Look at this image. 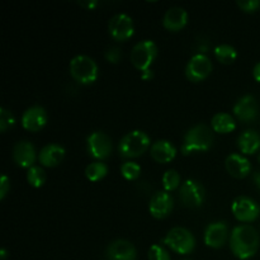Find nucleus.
<instances>
[{"mask_svg": "<svg viewBox=\"0 0 260 260\" xmlns=\"http://www.w3.org/2000/svg\"><path fill=\"white\" fill-rule=\"evenodd\" d=\"M5 256H7V251L3 249V250H2V259H5Z\"/></svg>", "mask_w": 260, "mask_h": 260, "instance_id": "nucleus-38", "label": "nucleus"}, {"mask_svg": "<svg viewBox=\"0 0 260 260\" xmlns=\"http://www.w3.org/2000/svg\"><path fill=\"white\" fill-rule=\"evenodd\" d=\"M258 160H259V162H260V154H259V156H258Z\"/></svg>", "mask_w": 260, "mask_h": 260, "instance_id": "nucleus-39", "label": "nucleus"}, {"mask_svg": "<svg viewBox=\"0 0 260 260\" xmlns=\"http://www.w3.org/2000/svg\"><path fill=\"white\" fill-rule=\"evenodd\" d=\"M215 56L220 62L222 63H233L238 57V51L235 47L231 45H226V43H221V45L215 47Z\"/></svg>", "mask_w": 260, "mask_h": 260, "instance_id": "nucleus-24", "label": "nucleus"}, {"mask_svg": "<svg viewBox=\"0 0 260 260\" xmlns=\"http://www.w3.org/2000/svg\"><path fill=\"white\" fill-rule=\"evenodd\" d=\"M180 184V175L177 170H168L162 175V185L165 190H174L179 187Z\"/></svg>", "mask_w": 260, "mask_h": 260, "instance_id": "nucleus-27", "label": "nucleus"}, {"mask_svg": "<svg viewBox=\"0 0 260 260\" xmlns=\"http://www.w3.org/2000/svg\"><path fill=\"white\" fill-rule=\"evenodd\" d=\"M238 146L244 154H254L260 149V135L254 129H246L238 137Z\"/></svg>", "mask_w": 260, "mask_h": 260, "instance_id": "nucleus-22", "label": "nucleus"}, {"mask_svg": "<svg viewBox=\"0 0 260 260\" xmlns=\"http://www.w3.org/2000/svg\"><path fill=\"white\" fill-rule=\"evenodd\" d=\"M162 243L178 254L192 253L196 246V239L189 230L184 228H173L168 231Z\"/></svg>", "mask_w": 260, "mask_h": 260, "instance_id": "nucleus-5", "label": "nucleus"}, {"mask_svg": "<svg viewBox=\"0 0 260 260\" xmlns=\"http://www.w3.org/2000/svg\"><path fill=\"white\" fill-rule=\"evenodd\" d=\"M121 173L127 180L137 179V178L140 177V173H141V167H140L137 162L126 161L122 164Z\"/></svg>", "mask_w": 260, "mask_h": 260, "instance_id": "nucleus-28", "label": "nucleus"}, {"mask_svg": "<svg viewBox=\"0 0 260 260\" xmlns=\"http://www.w3.org/2000/svg\"><path fill=\"white\" fill-rule=\"evenodd\" d=\"M157 47L154 41L144 40L136 43L131 51V62L132 65L140 71L149 70L151 63L156 58Z\"/></svg>", "mask_w": 260, "mask_h": 260, "instance_id": "nucleus-6", "label": "nucleus"}, {"mask_svg": "<svg viewBox=\"0 0 260 260\" xmlns=\"http://www.w3.org/2000/svg\"><path fill=\"white\" fill-rule=\"evenodd\" d=\"M238 5L246 13H253L260 8V0H238Z\"/></svg>", "mask_w": 260, "mask_h": 260, "instance_id": "nucleus-31", "label": "nucleus"}, {"mask_svg": "<svg viewBox=\"0 0 260 260\" xmlns=\"http://www.w3.org/2000/svg\"><path fill=\"white\" fill-rule=\"evenodd\" d=\"M15 118L10 111L5 108H0V131L5 132L8 128L14 126Z\"/></svg>", "mask_w": 260, "mask_h": 260, "instance_id": "nucleus-29", "label": "nucleus"}, {"mask_svg": "<svg viewBox=\"0 0 260 260\" xmlns=\"http://www.w3.org/2000/svg\"><path fill=\"white\" fill-rule=\"evenodd\" d=\"M149 210L155 218L167 217L173 210V197L168 192H156L150 200Z\"/></svg>", "mask_w": 260, "mask_h": 260, "instance_id": "nucleus-16", "label": "nucleus"}, {"mask_svg": "<svg viewBox=\"0 0 260 260\" xmlns=\"http://www.w3.org/2000/svg\"><path fill=\"white\" fill-rule=\"evenodd\" d=\"M179 197L184 206L189 208H197L205 201V188L197 180L187 179L180 187Z\"/></svg>", "mask_w": 260, "mask_h": 260, "instance_id": "nucleus-7", "label": "nucleus"}, {"mask_svg": "<svg viewBox=\"0 0 260 260\" xmlns=\"http://www.w3.org/2000/svg\"><path fill=\"white\" fill-rule=\"evenodd\" d=\"M212 61L210 60L208 56H206L205 53H197L188 61L187 68H185V75L190 81L197 83V81L207 78L212 71Z\"/></svg>", "mask_w": 260, "mask_h": 260, "instance_id": "nucleus-8", "label": "nucleus"}, {"mask_svg": "<svg viewBox=\"0 0 260 260\" xmlns=\"http://www.w3.org/2000/svg\"><path fill=\"white\" fill-rule=\"evenodd\" d=\"M107 260H136L137 251L132 243L124 239L112 241L106 250Z\"/></svg>", "mask_w": 260, "mask_h": 260, "instance_id": "nucleus-12", "label": "nucleus"}, {"mask_svg": "<svg viewBox=\"0 0 260 260\" xmlns=\"http://www.w3.org/2000/svg\"><path fill=\"white\" fill-rule=\"evenodd\" d=\"M226 170L233 175L234 178H245L250 173L251 164L245 156L240 154H230L226 157L225 161Z\"/></svg>", "mask_w": 260, "mask_h": 260, "instance_id": "nucleus-19", "label": "nucleus"}, {"mask_svg": "<svg viewBox=\"0 0 260 260\" xmlns=\"http://www.w3.org/2000/svg\"><path fill=\"white\" fill-rule=\"evenodd\" d=\"M253 180H254V183H255L256 187H258L259 189H260V172L254 173V175H253Z\"/></svg>", "mask_w": 260, "mask_h": 260, "instance_id": "nucleus-37", "label": "nucleus"}, {"mask_svg": "<svg viewBox=\"0 0 260 260\" xmlns=\"http://www.w3.org/2000/svg\"><path fill=\"white\" fill-rule=\"evenodd\" d=\"M109 35L117 41H126L135 32L134 20L126 13H118L111 18L108 23Z\"/></svg>", "mask_w": 260, "mask_h": 260, "instance_id": "nucleus-10", "label": "nucleus"}, {"mask_svg": "<svg viewBox=\"0 0 260 260\" xmlns=\"http://www.w3.org/2000/svg\"><path fill=\"white\" fill-rule=\"evenodd\" d=\"M188 22V13L184 8L182 7H172L165 12L164 18H162V25L167 29L177 32L182 29Z\"/></svg>", "mask_w": 260, "mask_h": 260, "instance_id": "nucleus-18", "label": "nucleus"}, {"mask_svg": "<svg viewBox=\"0 0 260 260\" xmlns=\"http://www.w3.org/2000/svg\"><path fill=\"white\" fill-rule=\"evenodd\" d=\"M27 180L32 187L40 188L45 184L46 182V173L41 167L29 168L27 172Z\"/></svg>", "mask_w": 260, "mask_h": 260, "instance_id": "nucleus-26", "label": "nucleus"}, {"mask_svg": "<svg viewBox=\"0 0 260 260\" xmlns=\"http://www.w3.org/2000/svg\"><path fill=\"white\" fill-rule=\"evenodd\" d=\"M229 229L226 222L218 221V222H212L206 228L205 231V243L210 248L218 249L225 245L228 240Z\"/></svg>", "mask_w": 260, "mask_h": 260, "instance_id": "nucleus-15", "label": "nucleus"}, {"mask_svg": "<svg viewBox=\"0 0 260 260\" xmlns=\"http://www.w3.org/2000/svg\"><path fill=\"white\" fill-rule=\"evenodd\" d=\"M149 260H170V255L161 245H152L149 249Z\"/></svg>", "mask_w": 260, "mask_h": 260, "instance_id": "nucleus-30", "label": "nucleus"}, {"mask_svg": "<svg viewBox=\"0 0 260 260\" xmlns=\"http://www.w3.org/2000/svg\"><path fill=\"white\" fill-rule=\"evenodd\" d=\"M47 123V112L43 107L33 106L22 116V124L25 129L32 132L40 131Z\"/></svg>", "mask_w": 260, "mask_h": 260, "instance_id": "nucleus-14", "label": "nucleus"}, {"mask_svg": "<svg viewBox=\"0 0 260 260\" xmlns=\"http://www.w3.org/2000/svg\"><path fill=\"white\" fill-rule=\"evenodd\" d=\"M13 159L22 168H32L36 161V149L29 141H19L13 147Z\"/></svg>", "mask_w": 260, "mask_h": 260, "instance_id": "nucleus-17", "label": "nucleus"}, {"mask_svg": "<svg viewBox=\"0 0 260 260\" xmlns=\"http://www.w3.org/2000/svg\"><path fill=\"white\" fill-rule=\"evenodd\" d=\"M154 78V73L151 70H146V71H142L141 73V79L142 80H150V79Z\"/></svg>", "mask_w": 260, "mask_h": 260, "instance_id": "nucleus-35", "label": "nucleus"}, {"mask_svg": "<svg viewBox=\"0 0 260 260\" xmlns=\"http://www.w3.org/2000/svg\"><path fill=\"white\" fill-rule=\"evenodd\" d=\"M212 127L218 134H229V132H233L235 129L236 123L235 119H234V117L231 114L225 113V112H220V113L213 116Z\"/></svg>", "mask_w": 260, "mask_h": 260, "instance_id": "nucleus-23", "label": "nucleus"}, {"mask_svg": "<svg viewBox=\"0 0 260 260\" xmlns=\"http://www.w3.org/2000/svg\"><path fill=\"white\" fill-rule=\"evenodd\" d=\"M234 114L241 122L254 121L259 114V104L255 96L250 94L241 96L234 106Z\"/></svg>", "mask_w": 260, "mask_h": 260, "instance_id": "nucleus-13", "label": "nucleus"}, {"mask_svg": "<svg viewBox=\"0 0 260 260\" xmlns=\"http://www.w3.org/2000/svg\"><path fill=\"white\" fill-rule=\"evenodd\" d=\"M80 4L83 5V7H88V8H90V9H93V8L96 7V4H98V2H95V0H93V2H88V3L81 2Z\"/></svg>", "mask_w": 260, "mask_h": 260, "instance_id": "nucleus-36", "label": "nucleus"}, {"mask_svg": "<svg viewBox=\"0 0 260 260\" xmlns=\"http://www.w3.org/2000/svg\"><path fill=\"white\" fill-rule=\"evenodd\" d=\"M9 189H10L9 178H8L5 174H3L2 179H0V200H4Z\"/></svg>", "mask_w": 260, "mask_h": 260, "instance_id": "nucleus-33", "label": "nucleus"}, {"mask_svg": "<svg viewBox=\"0 0 260 260\" xmlns=\"http://www.w3.org/2000/svg\"><path fill=\"white\" fill-rule=\"evenodd\" d=\"M231 210H233L234 216L243 222H251L256 220L260 215V206L255 201L245 196H240L234 200Z\"/></svg>", "mask_w": 260, "mask_h": 260, "instance_id": "nucleus-9", "label": "nucleus"}, {"mask_svg": "<svg viewBox=\"0 0 260 260\" xmlns=\"http://www.w3.org/2000/svg\"><path fill=\"white\" fill-rule=\"evenodd\" d=\"M104 56H106V58L109 61V62L117 63L119 62V60H121L122 52L118 47L113 46V47H109L108 50L104 52Z\"/></svg>", "mask_w": 260, "mask_h": 260, "instance_id": "nucleus-32", "label": "nucleus"}, {"mask_svg": "<svg viewBox=\"0 0 260 260\" xmlns=\"http://www.w3.org/2000/svg\"><path fill=\"white\" fill-rule=\"evenodd\" d=\"M151 156L157 162H169L177 155V149L168 140H159L151 146Z\"/></svg>", "mask_w": 260, "mask_h": 260, "instance_id": "nucleus-21", "label": "nucleus"}, {"mask_svg": "<svg viewBox=\"0 0 260 260\" xmlns=\"http://www.w3.org/2000/svg\"><path fill=\"white\" fill-rule=\"evenodd\" d=\"M86 145L89 154L95 159H107L112 152L111 137L102 131H95L89 135Z\"/></svg>", "mask_w": 260, "mask_h": 260, "instance_id": "nucleus-11", "label": "nucleus"}, {"mask_svg": "<svg viewBox=\"0 0 260 260\" xmlns=\"http://www.w3.org/2000/svg\"><path fill=\"white\" fill-rule=\"evenodd\" d=\"M150 142L151 141L146 132L135 129L122 137L118 145V151L123 157H137L149 149Z\"/></svg>", "mask_w": 260, "mask_h": 260, "instance_id": "nucleus-3", "label": "nucleus"}, {"mask_svg": "<svg viewBox=\"0 0 260 260\" xmlns=\"http://www.w3.org/2000/svg\"><path fill=\"white\" fill-rule=\"evenodd\" d=\"M253 76H254V79H255L256 81H259V83H260V61L258 63H256L255 66H254Z\"/></svg>", "mask_w": 260, "mask_h": 260, "instance_id": "nucleus-34", "label": "nucleus"}, {"mask_svg": "<svg viewBox=\"0 0 260 260\" xmlns=\"http://www.w3.org/2000/svg\"><path fill=\"white\" fill-rule=\"evenodd\" d=\"M230 248L239 259H249L259 249V234L253 226L239 225L234 228L230 236Z\"/></svg>", "mask_w": 260, "mask_h": 260, "instance_id": "nucleus-1", "label": "nucleus"}, {"mask_svg": "<svg viewBox=\"0 0 260 260\" xmlns=\"http://www.w3.org/2000/svg\"><path fill=\"white\" fill-rule=\"evenodd\" d=\"M213 144V134L206 124H196L184 136L182 152L184 155L194 151H207Z\"/></svg>", "mask_w": 260, "mask_h": 260, "instance_id": "nucleus-2", "label": "nucleus"}, {"mask_svg": "<svg viewBox=\"0 0 260 260\" xmlns=\"http://www.w3.org/2000/svg\"><path fill=\"white\" fill-rule=\"evenodd\" d=\"M108 173V167L102 161L90 162L88 167L85 168V175L89 180L91 182H98L102 178H104Z\"/></svg>", "mask_w": 260, "mask_h": 260, "instance_id": "nucleus-25", "label": "nucleus"}, {"mask_svg": "<svg viewBox=\"0 0 260 260\" xmlns=\"http://www.w3.org/2000/svg\"><path fill=\"white\" fill-rule=\"evenodd\" d=\"M65 156V149L58 144H48L41 150L40 162L43 167H56L62 161Z\"/></svg>", "mask_w": 260, "mask_h": 260, "instance_id": "nucleus-20", "label": "nucleus"}, {"mask_svg": "<svg viewBox=\"0 0 260 260\" xmlns=\"http://www.w3.org/2000/svg\"><path fill=\"white\" fill-rule=\"evenodd\" d=\"M70 74L78 83L88 85L98 78V65L86 55H78L70 61Z\"/></svg>", "mask_w": 260, "mask_h": 260, "instance_id": "nucleus-4", "label": "nucleus"}]
</instances>
